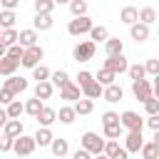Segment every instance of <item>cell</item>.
<instances>
[{
	"label": "cell",
	"instance_id": "cell-1",
	"mask_svg": "<svg viewBox=\"0 0 159 159\" xmlns=\"http://www.w3.org/2000/svg\"><path fill=\"white\" fill-rule=\"evenodd\" d=\"M92 27H94V22H92V17H87V15L72 17V20L67 22V32H70L72 37H82V35H89V32H92Z\"/></svg>",
	"mask_w": 159,
	"mask_h": 159
},
{
	"label": "cell",
	"instance_id": "cell-2",
	"mask_svg": "<svg viewBox=\"0 0 159 159\" xmlns=\"http://www.w3.org/2000/svg\"><path fill=\"white\" fill-rule=\"evenodd\" d=\"M94 52H97V42L94 40H82V42L75 45L72 57L77 62H89V60H94Z\"/></svg>",
	"mask_w": 159,
	"mask_h": 159
},
{
	"label": "cell",
	"instance_id": "cell-3",
	"mask_svg": "<svg viewBox=\"0 0 159 159\" xmlns=\"http://www.w3.org/2000/svg\"><path fill=\"white\" fill-rule=\"evenodd\" d=\"M104 139L97 134V132H84L82 134V139H80V147H84L87 152H92V154H102L104 152Z\"/></svg>",
	"mask_w": 159,
	"mask_h": 159
},
{
	"label": "cell",
	"instance_id": "cell-4",
	"mask_svg": "<svg viewBox=\"0 0 159 159\" xmlns=\"http://www.w3.org/2000/svg\"><path fill=\"white\" fill-rule=\"evenodd\" d=\"M144 119L134 112V109H127V112H122V127L127 129V132H142L144 129Z\"/></svg>",
	"mask_w": 159,
	"mask_h": 159
},
{
	"label": "cell",
	"instance_id": "cell-5",
	"mask_svg": "<svg viewBox=\"0 0 159 159\" xmlns=\"http://www.w3.org/2000/svg\"><path fill=\"white\" fill-rule=\"evenodd\" d=\"M35 149H37V142H35V134H32V137H27V134H22V137H17V139H15V149H12V152H15L17 157H30V154H32Z\"/></svg>",
	"mask_w": 159,
	"mask_h": 159
},
{
	"label": "cell",
	"instance_id": "cell-6",
	"mask_svg": "<svg viewBox=\"0 0 159 159\" xmlns=\"http://www.w3.org/2000/svg\"><path fill=\"white\" fill-rule=\"evenodd\" d=\"M132 92L139 102H147L149 97H154V84L149 80H134L132 82Z\"/></svg>",
	"mask_w": 159,
	"mask_h": 159
},
{
	"label": "cell",
	"instance_id": "cell-7",
	"mask_svg": "<svg viewBox=\"0 0 159 159\" xmlns=\"http://www.w3.org/2000/svg\"><path fill=\"white\" fill-rule=\"evenodd\" d=\"M45 57V50L40 47V45H32V47H27L25 50V57H22V67H27V70H35L37 65H40V60Z\"/></svg>",
	"mask_w": 159,
	"mask_h": 159
},
{
	"label": "cell",
	"instance_id": "cell-8",
	"mask_svg": "<svg viewBox=\"0 0 159 159\" xmlns=\"http://www.w3.org/2000/svg\"><path fill=\"white\" fill-rule=\"evenodd\" d=\"M104 67H107V70H112V72H117V75L129 72V62H127V57H124V55H109V57L104 60Z\"/></svg>",
	"mask_w": 159,
	"mask_h": 159
},
{
	"label": "cell",
	"instance_id": "cell-9",
	"mask_svg": "<svg viewBox=\"0 0 159 159\" xmlns=\"http://www.w3.org/2000/svg\"><path fill=\"white\" fill-rule=\"evenodd\" d=\"M84 94H82V87L77 84V82H67L65 87H60V99H67V102H77V99H82Z\"/></svg>",
	"mask_w": 159,
	"mask_h": 159
},
{
	"label": "cell",
	"instance_id": "cell-10",
	"mask_svg": "<svg viewBox=\"0 0 159 159\" xmlns=\"http://www.w3.org/2000/svg\"><path fill=\"white\" fill-rule=\"evenodd\" d=\"M129 37L137 42V45H142V42H147L149 40V25L147 22H134V25H129Z\"/></svg>",
	"mask_w": 159,
	"mask_h": 159
},
{
	"label": "cell",
	"instance_id": "cell-11",
	"mask_svg": "<svg viewBox=\"0 0 159 159\" xmlns=\"http://www.w3.org/2000/svg\"><path fill=\"white\" fill-rule=\"evenodd\" d=\"M20 65H22V62H20L17 57L2 55V57H0V75H2V77H12V75H15V70H17Z\"/></svg>",
	"mask_w": 159,
	"mask_h": 159
},
{
	"label": "cell",
	"instance_id": "cell-12",
	"mask_svg": "<svg viewBox=\"0 0 159 159\" xmlns=\"http://www.w3.org/2000/svg\"><path fill=\"white\" fill-rule=\"evenodd\" d=\"M142 147H144L142 132H129V134L124 137V149H127L129 154H134V152H142Z\"/></svg>",
	"mask_w": 159,
	"mask_h": 159
},
{
	"label": "cell",
	"instance_id": "cell-13",
	"mask_svg": "<svg viewBox=\"0 0 159 159\" xmlns=\"http://www.w3.org/2000/svg\"><path fill=\"white\" fill-rule=\"evenodd\" d=\"M52 25H55V20H52V15H50V12H35V20H32V27H35L37 32H45V30H52Z\"/></svg>",
	"mask_w": 159,
	"mask_h": 159
},
{
	"label": "cell",
	"instance_id": "cell-14",
	"mask_svg": "<svg viewBox=\"0 0 159 159\" xmlns=\"http://www.w3.org/2000/svg\"><path fill=\"white\" fill-rule=\"evenodd\" d=\"M35 119H37L40 127H52L55 122H60V119H57V109H52V107H47V104L42 107V112H40Z\"/></svg>",
	"mask_w": 159,
	"mask_h": 159
},
{
	"label": "cell",
	"instance_id": "cell-15",
	"mask_svg": "<svg viewBox=\"0 0 159 159\" xmlns=\"http://www.w3.org/2000/svg\"><path fill=\"white\" fill-rule=\"evenodd\" d=\"M25 134V127H22V122L20 119H7L5 124H2V137H22Z\"/></svg>",
	"mask_w": 159,
	"mask_h": 159
},
{
	"label": "cell",
	"instance_id": "cell-16",
	"mask_svg": "<svg viewBox=\"0 0 159 159\" xmlns=\"http://www.w3.org/2000/svg\"><path fill=\"white\" fill-rule=\"evenodd\" d=\"M2 87H7V89H12L15 94H20V92H25L30 84H27V80H25V77L12 75V77H5V84H2Z\"/></svg>",
	"mask_w": 159,
	"mask_h": 159
},
{
	"label": "cell",
	"instance_id": "cell-17",
	"mask_svg": "<svg viewBox=\"0 0 159 159\" xmlns=\"http://www.w3.org/2000/svg\"><path fill=\"white\" fill-rule=\"evenodd\" d=\"M119 20H122L124 25H134V22H139V10H137L134 5H124V7L119 10Z\"/></svg>",
	"mask_w": 159,
	"mask_h": 159
},
{
	"label": "cell",
	"instance_id": "cell-18",
	"mask_svg": "<svg viewBox=\"0 0 159 159\" xmlns=\"http://www.w3.org/2000/svg\"><path fill=\"white\" fill-rule=\"evenodd\" d=\"M82 94H84V97H89V99H97V97H102V94H104V84L94 77L87 87H82Z\"/></svg>",
	"mask_w": 159,
	"mask_h": 159
},
{
	"label": "cell",
	"instance_id": "cell-19",
	"mask_svg": "<svg viewBox=\"0 0 159 159\" xmlns=\"http://www.w3.org/2000/svg\"><path fill=\"white\" fill-rule=\"evenodd\" d=\"M102 97H104V102L114 104V102H119V99L124 97V89L114 82V84H107V87H104V94H102Z\"/></svg>",
	"mask_w": 159,
	"mask_h": 159
},
{
	"label": "cell",
	"instance_id": "cell-20",
	"mask_svg": "<svg viewBox=\"0 0 159 159\" xmlns=\"http://www.w3.org/2000/svg\"><path fill=\"white\" fill-rule=\"evenodd\" d=\"M35 142H37V147H50V144L55 142L52 129H50V127H40V129L35 132Z\"/></svg>",
	"mask_w": 159,
	"mask_h": 159
},
{
	"label": "cell",
	"instance_id": "cell-21",
	"mask_svg": "<svg viewBox=\"0 0 159 159\" xmlns=\"http://www.w3.org/2000/svg\"><path fill=\"white\" fill-rule=\"evenodd\" d=\"M52 92H55V84H52L50 80H45V82H37V84H35V97H40L42 102H45V99H50V97H52Z\"/></svg>",
	"mask_w": 159,
	"mask_h": 159
},
{
	"label": "cell",
	"instance_id": "cell-22",
	"mask_svg": "<svg viewBox=\"0 0 159 159\" xmlns=\"http://www.w3.org/2000/svg\"><path fill=\"white\" fill-rule=\"evenodd\" d=\"M77 117H80V114H77L75 104H72V107L67 104V107H60V109H57V119H60L62 124H72V122H75Z\"/></svg>",
	"mask_w": 159,
	"mask_h": 159
},
{
	"label": "cell",
	"instance_id": "cell-23",
	"mask_svg": "<svg viewBox=\"0 0 159 159\" xmlns=\"http://www.w3.org/2000/svg\"><path fill=\"white\" fill-rule=\"evenodd\" d=\"M50 152H52V157H57V159H62V157H67V152H70V144H67V139H57L55 137V142L50 144Z\"/></svg>",
	"mask_w": 159,
	"mask_h": 159
},
{
	"label": "cell",
	"instance_id": "cell-24",
	"mask_svg": "<svg viewBox=\"0 0 159 159\" xmlns=\"http://www.w3.org/2000/svg\"><path fill=\"white\" fill-rule=\"evenodd\" d=\"M17 42H20V30H15V27L2 30V35H0V45L10 47V45H17Z\"/></svg>",
	"mask_w": 159,
	"mask_h": 159
},
{
	"label": "cell",
	"instance_id": "cell-25",
	"mask_svg": "<svg viewBox=\"0 0 159 159\" xmlns=\"http://www.w3.org/2000/svg\"><path fill=\"white\" fill-rule=\"evenodd\" d=\"M104 52H107V57L109 55H124V42L119 37H109L104 42Z\"/></svg>",
	"mask_w": 159,
	"mask_h": 159
},
{
	"label": "cell",
	"instance_id": "cell-26",
	"mask_svg": "<svg viewBox=\"0 0 159 159\" xmlns=\"http://www.w3.org/2000/svg\"><path fill=\"white\" fill-rule=\"evenodd\" d=\"M37 30L35 27H30V30H20V45L22 47H32V45H37Z\"/></svg>",
	"mask_w": 159,
	"mask_h": 159
},
{
	"label": "cell",
	"instance_id": "cell-27",
	"mask_svg": "<svg viewBox=\"0 0 159 159\" xmlns=\"http://www.w3.org/2000/svg\"><path fill=\"white\" fill-rule=\"evenodd\" d=\"M75 109H77V114H92L94 112V99H89V97H82V99H77L75 102Z\"/></svg>",
	"mask_w": 159,
	"mask_h": 159
},
{
	"label": "cell",
	"instance_id": "cell-28",
	"mask_svg": "<svg viewBox=\"0 0 159 159\" xmlns=\"http://www.w3.org/2000/svg\"><path fill=\"white\" fill-rule=\"evenodd\" d=\"M42 107H45V102H42L40 97H32V99L25 102V112H27L30 117H37V114L42 112Z\"/></svg>",
	"mask_w": 159,
	"mask_h": 159
},
{
	"label": "cell",
	"instance_id": "cell-29",
	"mask_svg": "<svg viewBox=\"0 0 159 159\" xmlns=\"http://www.w3.org/2000/svg\"><path fill=\"white\" fill-rule=\"evenodd\" d=\"M89 40H94V42H107V40H109V30H107L104 25H94L92 32H89Z\"/></svg>",
	"mask_w": 159,
	"mask_h": 159
},
{
	"label": "cell",
	"instance_id": "cell-30",
	"mask_svg": "<svg viewBox=\"0 0 159 159\" xmlns=\"http://www.w3.org/2000/svg\"><path fill=\"white\" fill-rule=\"evenodd\" d=\"M102 129H104V137H107V139H119V137H122V132H124L122 122H114V124H104Z\"/></svg>",
	"mask_w": 159,
	"mask_h": 159
},
{
	"label": "cell",
	"instance_id": "cell-31",
	"mask_svg": "<svg viewBox=\"0 0 159 159\" xmlns=\"http://www.w3.org/2000/svg\"><path fill=\"white\" fill-rule=\"evenodd\" d=\"M127 75H129L132 82H134V80H144V77H147V65H139V62H137V65H129V72H127Z\"/></svg>",
	"mask_w": 159,
	"mask_h": 159
},
{
	"label": "cell",
	"instance_id": "cell-32",
	"mask_svg": "<svg viewBox=\"0 0 159 159\" xmlns=\"http://www.w3.org/2000/svg\"><path fill=\"white\" fill-rule=\"evenodd\" d=\"M50 82H52L55 87H65V84L70 82V75H67V70H55V72H52V77H50Z\"/></svg>",
	"mask_w": 159,
	"mask_h": 159
},
{
	"label": "cell",
	"instance_id": "cell-33",
	"mask_svg": "<svg viewBox=\"0 0 159 159\" xmlns=\"http://www.w3.org/2000/svg\"><path fill=\"white\" fill-rule=\"evenodd\" d=\"M94 77H97V80H99V82H102V84L107 87V84H114V80H117V72H112V70L102 67V70H99V72H97Z\"/></svg>",
	"mask_w": 159,
	"mask_h": 159
},
{
	"label": "cell",
	"instance_id": "cell-34",
	"mask_svg": "<svg viewBox=\"0 0 159 159\" xmlns=\"http://www.w3.org/2000/svg\"><path fill=\"white\" fill-rule=\"evenodd\" d=\"M142 159H159V147L154 142H144L142 147Z\"/></svg>",
	"mask_w": 159,
	"mask_h": 159
},
{
	"label": "cell",
	"instance_id": "cell-35",
	"mask_svg": "<svg viewBox=\"0 0 159 159\" xmlns=\"http://www.w3.org/2000/svg\"><path fill=\"white\" fill-rule=\"evenodd\" d=\"M5 109H7V114H10V119H20V114L25 112V104H22L20 99H15V102H10V104H7Z\"/></svg>",
	"mask_w": 159,
	"mask_h": 159
},
{
	"label": "cell",
	"instance_id": "cell-36",
	"mask_svg": "<svg viewBox=\"0 0 159 159\" xmlns=\"http://www.w3.org/2000/svg\"><path fill=\"white\" fill-rule=\"evenodd\" d=\"M70 12H72V17L87 15V0H72L70 2Z\"/></svg>",
	"mask_w": 159,
	"mask_h": 159
},
{
	"label": "cell",
	"instance_id": "cell-37",
	"mask_svg": "<svg viewBox=\"0 0 159 159\" xmlns=\"http://www.w3.org/2000/svg\"><path fill=\"white\" fill-rule=\"evenodd\" d=\"M55 0H35L32 2V7H35V12H50L52 15V10H55Z\"/></svg>",
	"mask_w": 159,
	"mask_h": 159
},
{
	"label": "cell",
	"instance_id": "cell-38",
	"mask_svg": "<svg viewBox=\"0 0 159 159\" xmlns=\"http://www.w3.org/2000/svg\"><path fill=\"white\" fill-rule=\"evenodd\" d=\"M139 20L147 22V25H154V22H157V10H154V7H142V10H139Z\"/></svg>",
	"mask_w": 159,
	"mask_h": 159
},
{
	"label": "cell",
	"instance_id": "cell-39",
	"mask_svg": "<svg viewBox=\"0 0 159 159\" xmlns=\"http://www.w3.org/2000/svg\"><path fill=\"white\" fill-rule=\"evenodd\" d=\"M15 10H2L0 12V25H2V30H7V27H12L15 25Z\"/></svg>",
	"mask_w": 159,
	"mask_h": 159
},
{
	"label": "cell",
	"instance_id": "cell-40",
	"mask_svg": "<svg viewBox=\"0 0 159 159\" xmlns=\"http://www.w3.org/2000/svg\"><path fill=\"white\" fill-rule=\"evenodd\" d=\"M52 77V72L45 67V65H37L35 70H32V80H37V82H45V80H50Z\"/></svg>",
	"mask_w": 159,
	"mask_h": 159
},
{
	"label": "cell",
	"instance_id": "cell-41",
	"mask_svg": "<svg viewBox=\"0 0 159 159\" xmlns=\"http://www.w3.org/2000/svg\"><path fill=\"white\" fill-rule=\"evenodd\" d=\"M144 112H147V114H159V99H157V97H149V99L144 102Z\"/></svg>",
	"mask_w": 159,
	"mask_h": 159
},
{
	"label": "cell",
	"instance_id": "cell-42",
	"mask_svg": "<svg viewBox=\"0 0 159 159\" xmlns=\"http://www.w3.org/2000/svg\"><path fill=\"white\" fill-rule=\"evenodd\" d=\"M114 122H122V114H117V112H112V109L102 114V127H104V124H114Z\"/></svg>",
	"mask_w": 159,
	"mask_h": 159
},
{
	"label": "cell",
	"instance_id": "cell-43",
	"mask_svg": "<svg viewBox=\"0 0 159 159\" xmlns=\"http://www.w3.org/2000/svg\"><path fill=\"white\" fill-rule=\"evenodd\" d=\"M119 149H122V147H119L117 139H107V144H104V154H107V157H114Z\"/></svg>",
	"mask_w": 159,
	"mask_h": 159
},
{
	"label": "cell",
	"instance_id": "cell-44",
	"mask_svg": "<svg viewBox=\"0 0 159 159\" xmlns=\"http://www.w3.org/2000/svg\"><path fill=\"white\" fill-rule=\"evenodd\" d=\"M144 65H147V75H152V77L159 75V60H157V57H149Z\"/></svg>",
	"mask_w": 159,
	"mask_h": 159
},
{
	"label": "cell",
	"instance_id": "cell-45",
	"mask_svg": "<svg viewBox=\"0 0 159 159\" xmlns=\"http://www.w3.org/2000/svg\"><path fill=\"white\" fill-rule=\"evenodd\" d=\"M92 80H94V75H92V72H87V70H82V72L77 75V84H80V87H87Z\"/></svg>",
	"mask_w": 159,
	"mask_h": 159
},
{
	"label": "cell",
	"instance_id": "cell-46",
	"mask_svg": "<svg viewBox=\"0 0 159 159\" xmlns=\"http://www.w3.org/2000/svg\"><path fill=\"white\" fill-rule=\"evenodd\" d=\"M10 102H15V92L12 89H7V87H2V92H0V104H10Z\"/></svg>",
	"mask_w": 159,
	"mask_h": 159
},
{
	"label": "cell",
	"instance_id": "cell-47",
	"mask_svg": "<svg viewBox=\"0 0 159 159\" xmlns=\"http://www.w3.org/2000/svg\"><path fill=\"white\" fill-rule=\"evenodd\" d=\"M12 149H15V137H2V142H0V152L7 154V152H12Z\"/></svg>",
	"mask_w": 159,
	"mask_h": 159
},
{
	"label": "cell",
	"instance_id": "cell-48",
	"mask_svg": "<svg viewBox=\"0 0 159 159\" xmlns=\"http://www.w3.org/2000/svg\"><path fill=\"white\" fill-rule=\"evenodd\" d=\"M92 157H94V154H92V152H87L84 147H80V149L72 154V159H92Z\"/></svg>",
	"mask_w": 159,
	"mask_h": 159
},
{
	"label": "cell",
	"instance_id": "cell-49",
	"mask_svg": "<svg viewBox=\"0 0 159 159\" xmlns=\"http://www.w3.org/2000/svg\"><path fill=\"white\" fill-rule=\"evenodd\" d=\"M147 127H149L152 132H157V129H159V114H149V119H147Z\"/></svg>",
	"mask_w": 159,
	"mask_h": 159
},
{
	"label": "cell",
	"instance_id": "cell-50",
	"mask_svg": "<svg viewBox=\"0 0 159 159\" xmlns=\"http://www.w3.org/2000/svg\"><path fill=\"white\" fill-rule=\"evenodd\" d=\"M0 5H2V10H15L20 5V0H0Z\"/></svg>",
	"mask_w": 159,
	"mask_h": 159
},
{
	"label": "cell",
	"instance_id": "cell-51",
	"mask_svg": "<svg viewBox=\"0 0 159 159\" xmlns=\"http://www.w3.org/2000/svg\"><path fill=\"white\" fill-rule=\"evenodd\" d=\"M112 159H129V152H127V149L122 147V149H119V152H117V154H114Z\"/></svg>",
	"mask_w": 159,
	"mask_h": 159
},
{
	"label": "cell",
	"instance_id": "cell-52",
	"mask_svg": "<svg viewBox=\"0 0 159 159\" xmlns=\"http://www.w3.org/2000/svg\"><path fill=\"white\" fill-rule=\"evenodd\" d=\"M152 84H154V97H157V99H159V75H157V77H154V82H152Z\"/></svg>",
	"mask_w": 159,
	"mask_h": 159
},
{
	"label": "cell",
	"instance_id": "cell-53",
	"mask_svg": "<svg viewBox=\"0 0 159 159\" xmlns=\"http://www.w3.org/2000/svg\"><path fill=\"white\" fill-rule=\"evenodd\" d=\"M152 142H154V144H157V147H159V129H157V132H154V137H152Z\"/></svg>",
	"mask_w": 159,
	"mask_h": 159
},
{
	"label": "cell",
	"instance_id": "cell-54",
	"mask_svg": "<svg viewBox=\"0 0 159 159\" xmlns=\"http://www.w3.org/2000/svg\"><path fill=\"white\" fill-rule=\"evenodd\" d=\"M92 159H112V157H107V154H104V152H102V154H94V157H92Z\"/></svg>",
	"mask_w": 159,
	"mask_h": 159
},
{
	"label": "cell",
	"instance_id": "cell-55",
	"mask_svg": "<svg viewBox=\"0 0 159 159\" xmlns=\"http://www.w3.org/2000/svg\"><path fill=\"white\" fill-rule=\"evenodd\" d=\"M55 2H57V5H70L72 0H55Z\"/></svg>",
	"mask_w": 159,
	"mask_h": 159
},
{
	"label": "cell",
	"instance_id": "cell-56",
	"mask_svg": "<svg viewBox=\"0 0 159 159\" xmlns=\"http://www.w3.org/2000/svg\"><path fill=\"white\" fill-rule=\"evenodd\" d=\"M17 159H25V157H17Z\"/></svg>",
	"mask_w": 159,
	"mask_h": 159
}]
</instances>
